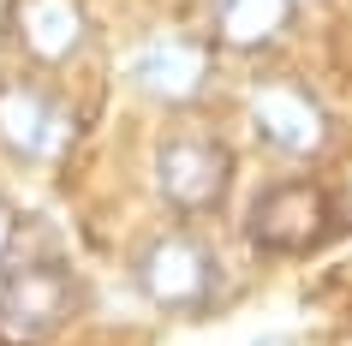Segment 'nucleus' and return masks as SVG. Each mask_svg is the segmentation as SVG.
<instances>
[{
  "mask_svg": "<svg viewBox=\"0 0 352 346\" xmlns=\"http://www.w3.org/2000/svg\"><path fill=\"white\" fill-rule=\"evenodd\" d=\"M287 24V0H215V30L239 48H263L269 36H280Z\"/></svg>",
  "mask_w": 352,
  "mask_h": 346,
  "instance_id": "1a4fd4ad",
  "label": "nucleus"
},
{
  "mask_svg": "<svg viewBox=\"0 0 352 346\" xmlns=\"http://www.w3.org/2000/svg\"><path fill=\"white\" fill-rule=\"evenodd\" d=\"M0 257H6V215H0Z\"/></svg>",
  "mask_w": 352,
  "mask_h": 346,
  "instance_id": "9d476101",
  "label": "nucleus"
},
{
  "mask_svg": "<svg viewBox=\"0 0 352 346\" xmlns=\"http://www.w3.org/2000/svg\"><path fill=\"white\" fill-rule=\"evenodd\" d=\"M131 78H138L149 96H162V102H186V96L204 90L209 54L197 48V42H186V36H155V42H144V48H138Z\"/></svg>",
  "mask_w": 352,
  "mask_h": 346,
  "instance_id": "423d86ee",
  "label": "nucleus"
},
{
  "mask_svg": "<svg viewBox=\"0 0 352 346\" xmlns=\"http://www.w3.org/2000/svg\"><path fill=\"white\" fill-rule=\"evenodd\" d=\"M66 316H72V281L60 269H48V263L19 269L0 287V334H6V340L30 346V340H42V334H54Z\"/></svg>",
  "mask_w": 352,
  "mask_h": 346,
  "instance_id": "f03ea898",
  "label": "nucleus"
},
{
  "mask_svg": "<svg viewBox=\"0 0 352 346\" xmlns=\"http://www.w3.org/2000/svg\"><path fill=\"white\" fill-rule=\"evenodd\" d=\"M334 227L329 215V197L316 185H269L257 203H251V239L263 251H311L322 245Z\"/></svg>",
  "mask_w": 352,
  "mask_h": 346,
  "instance_id": "f257e3e1",
  "label": "nucleus"
},
{
  "mask_svg": "<svg viewBox=\"0 0 352 346\" xmlns=\"http://www.w3.org/2000/svg\"><path fill=\"white\" fill-rule=\"evenodd\" d=\"M138 281L155 305L167 310H186V305H204L209 287H215V263L197 239H162L155 251L138 263Z\"/></svg>",
  "mask_w": 352,
  "mask_h": 346,
  "instance_id": "39448f33",
  "label": "nucleus"
},
{
  "mask_svg": "<svg viewBox=\"0 0 352 346\" xmlns=\"http://www.w3.org/2000/svg\"><path fill=\"white\" fill-rule=\"evenodd\" d=\"M251 120H257V131L275 149H287V155H311V149L322 144V113H316V102L305 90H293V84H263V90L251 96Z\"/></svg>",
  "mask_w": 352,
  "mask_h": 346,
  "instance_id": "0eeeda50",
  "label": "nucleus"
},
{
  "mask_svg": "<svg viewBox=\"0 0 352 346\" xmlns=\"http://www.w3.org/2000/svg\"><path fill=\"white\" fill-rule=\"evenodd\" d=\"M263 346H287V340H263Z\"/></svg>",
  "mask_w": 352,
  "mask_h": 346,
  "instance_id": "9b49d317",
  "label": "nucleus"
},
{
  "mask_svg": "<svg viewBox=\"0 0 352 346\" xmlns=\"http://www.w3.org/2000/svg\"><path fill=\"white\" fill-rule=\"evenodd\" d=\"M227 173H233V162L209 138H173L162 149V173L155 180H162V197L173 209H215L227 191Z\"/></svg>",
  "mask_w": 352,
  "mask_h": 346,
  "instance_id": "20e7f679",
  "label": "nucleus"
},
{
  "mask_svg": "<svg viewBox=\"0 0 352 346\" xmlns=\"http://www.w3.org/2000/svg\"><path fill=\"white\" fill-rule=\"evenodd\" d=\"M78 6L72 0H24V42L42 60H66L78 48Z\"/></svg>",
  "mask_w": 352,
  "mask_h": 346,
  "instance_id": "6e6552de",
  "label": "nucleus"
},
{
  "mask_svg": "<svg viewBox=\"0 0 352 346\" xmlns=\"http://www.w3.org/2000/svg\"><path fill=\"white\" fill-rule=\"evenodd\" d=\"M0 138L19 155H30V162H54L60 149L72 144V113L54 96L12 84V90H0Z\"/></svg>",
  "mask_w": 352,
  "mask_h": 346,
  "instance_id": "7ed1b4c3",
  "label": "nucleus"
}]
</instances>
